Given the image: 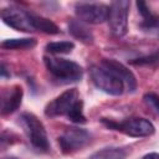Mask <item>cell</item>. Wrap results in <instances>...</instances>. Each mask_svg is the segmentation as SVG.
I'll return each instance as SVG.
<instances>
[{"label":"cell","instance_id":"7","mask_svg":"<svg viewBox=\"0 0 159 159\" xmlns=\"http://www.w3.org/2000/svg\"><path fill=\"white\" fill-rule=\"evenodd\" d=\"M75 12L82 22L97 25L108 20L109 6L102 2H76Z\"/></svg>","mask_w":159,"mask_h":159},{"label":"cell","instance_id":"13","mask_svg":"<svg viewBox=\"0 0 159 159\" xmlns=\"http://www.w3.org/2000/svg\"><path fill=\"white\" fill-rule=\"evenodd\" d=\"M125 157L127 153L124 149L119 147H106L94 152L88 159H125Z\"/></svg>","mask_w":159,"mask_h":159},{"label":"cell","instance_id":"20","mask_svg":"<svg viewBox=\"0 0 159 159\" xmlns=\"http://www.w3.org/2000/svg\"><path fill=\"white\" fill-rule=\"evenodd\" d=\"M137 7L139 10V14L143 16V19L147 17V16H149L152 14L150 10H149V7L147 6V4L144 1H137Z\"/></svg>","mask_w":159,"mask_h":159},{"label":"cell","instance_id":"18","mask_svg":"<svg viewBox=\"0 0 159 159\" xmlns=\"http://www.w3.org/2000/svg\"><path fill=\"white\" fill-rule=\"evenodd\" d=\"M158 61H159V52H154V53H150V55H147V56L134 58V60L130 61V63L143 66V65H153Z\"/></svg>","mask_w":159,"mask_h":159},{"label":"cell","instance_id":"17","mask_svg":"<svg viewBox=\"0 0 159 159\" xmlns=\"http://www.w3.org/2000/svg\"><path fill=\"white\" fill-rule=\"evenodd\" d=\"M75 48V43L72 41H55L46 45V50L50 53L61 55V53H70Z\"/></svg>","mask_w":159,"mask_h":159},{"label":"cell","instance_id":"14","mask_svg":"<svg viewBox=\"0 0 159 159\" xmlns=\"http://www.w3.org/2000/svg\"><path fill=\"white\" fill-rule=\"evenodd\" d=\"M35 45H36V40L32 37L7 39L1 42V47L5 50H26V48H32Z\"/></svg>","mask_w":159,"mask_h":159},{"label":"cell","instance_id":"10","mask_svg":"<svg viewBox=\"0 0 159 159\" xmlns=\"http://www.w3.org/2000/svg\"><path fill=\"white\" fill-rule=\"evenodd\" d=\"M102 66H104L106 68L111 70L116 76H118L122 80V82L124 83L127 91H129V92H134L135 91V88H137L135 76L122 62H119L117 60H113V58H104L102 61Z\"/></svg>","mask_w":159,"mask_h":159},{"label":"cell","instance_id":"15","mask_svg":"<svg viewBox=\"0 0 159 159\" xmlns=\"http://www.w3.org/2000/svg\"><path fill=\"white\" fill-rule=\"evenodd\" d=\"M139 29L144 34L159 39V15L150 14L149 16L144 17L143 21L139 24Z\"/></svg>","mask_w":159,"mask_h":159},{"label":"cell","instance_id":"2","mask_svg":"<svg viewBox=\"0 0 159 159\" xmlns=\"http://www.w3.org/2000/svg\"><path fill=\"white\" fill-rule=\"evenodd\" d=\"M20 123L26 133L30 143L37 149L42 152H47L50 148L47 132L42 124V122L32 113H22L20 116Z\"/></svg>","mask_w":159,"mask_h":159},{"label":"cell","instance_id":"11","mask_svg":"<svg viewBox=\"0 0 159 159\" xmlns=\"http://www.w3.org/2000/svg\"><path fill=\"white\" fill-rule=\"evenodd\" d=\"M22 101V88L20 86H14L11 89H7L2 96L1 113L4 116L14 113L21 104Z\"/></svg>","mask_w":159,"mask_h":159},{"label":"cell","instance_id":"4","mask_svg":"<svg viewBox=\"0 0 159 159\" xmlns=\"http://www.w3.org/2000/svg\"><path fill=\"white\" fill-rule=\"evenodd\" d=\"M91 78L97 88L111 96H119L125 89L122 80L102 65L91 67Z\"/></svg>","mask_w":159,"mask_h":159},{"label":"cell","instance_id":"19","mask_svg":"<svg viewBox=\"0 0 159 159\" xmlns=\"http://www.w3.org/2000/svg\"><path fill=\"white\" fill-rule=\"evenodd\" d=\"M144 102L154 111L159 114V96L153 93V92H149V93H145L144 94Z\"/></svg>","mask_w":159,"mask_h":159},{"label":"cell","instance_id":"5","mask_svg":"<svg viewBox=\"0 0 159 159\" xmlns=\"http://www.w3.org/2000/svg\"><path fill=\"white\" fill-rule=\"evenodd\" d=\"M81 101L78 91L76 88H71L57 96L53 101H51L45 107V114L47 117H60V116H68L72 113L75 107Z\"/></svg>","mask_w":159,"mask_h":159},{"label":"cell","instance_id":"3","mask_svg":"<svg viewBox=\"0 0 159 159\" xmlns=\"http://www.w3.org/2000/svg\"><path fill=\"white\" fill-rule=\"evenodd\" d=\"M102 123L111 129L122 132L129 137H135V138L149 137L155 130L153 123L145 118H128L122 122H114L102 118Z\"/></svg>","mask_w":159,"mask_h":159},{"label":"cell","instance_id":"9","mask_svg":"<svg viewBox=\"0 0 159 159\" xmlns=\"http://www.w3.org/2000/svg\"><path fill=\"white\" fill-rule=\"evenodd\" d=\"M89 139L91 135L86 129L71 127L62 133V135L58 138V143L63 153H71L83 148L86 144H88Z\"/></svg>","mask_w":159,"mask_h":159},{"label":"cell","instance_id":"21","mask_svg":"<svg viewBox=\"0 0 159 159\" xmlns=\"http://www.w3.org/2000/svg\"><path fill=\"white\" fill-rule=\"evenodd\" d=\"M143 159H159V153H148L143 157Z\"/></svg>","mask_w":159,"mask_h":159},{"label":"cell","instance_id":"16","mask_svg":"<svg viewBox=\"0 0 159 159\" xmlns=\"http://www.w3.org/2000/svg\"><path fill=\"white\" fill-rule=\"evenodd\" d=\"M31 15H32V22H34L35 30H39V31H42V32L50 34V35H55V34L60 32L58 26L55 22H52L51 20L39 16V15H35L32 12H31Z\"/></svg>","mask_w":159,"mask_h":159},{"label":"cell","instance_id":"12","mask_svg":"<svg viewBox=\"0 0 159 159\" xmlns=\"http://www.w3.org/2000/svg\"><path fill=\"white\" fill-rule=\"evenodd\" d=\"M68 31L73 37L81 40L84 43H92L93 42L92 31L81 20H71L70 24H68Z\"/></svg>","mask_w":159,"mask_h":159},{"label":"cell","instance_id":"1","mask_svg":"<svg viewBox=\"0 0 159 159\" xmlns=\"http://www.w3.org/2000/svg\"><path fill=\"white\" fill-rule=\"evenodd\" d=\"M45 65L47 71L61 83H71L77 82L83 76L82 67L70 60L66 58H58V57H48L45 58Z\"/></svg>","mask_w":159,"mask_h":159},{"label":"cell","instance_id":"8","mask_svg":"<svg viewBox=\"0 0 159 159\" xmlns=\"http://www.w3.org/2000/svg\"><path fill=\"white\" fill-rule=\"evenodd\" d=\"M1 19L7 26L17 31H22V32L35 31L31 12L22 10L20 7H16V6L4 7L1 10Z\"/></svg>","mask_w":159,"mask_h":159},{"label":"cell","instance_id":"6","mask_svg":"<svg viewBox=\"0 0 159 159\" xmlns=\"http://www.w3.org/2000/svg\"><path fill=\"white\" fill-rule=\"evenodd\" d=\"M130 2L127 0L112 1L109 5L108 22L111 31L114 36L122 37L128 31V12Z\"/></svg>","mask_w":159,"mask_h":159}]
</instances>
